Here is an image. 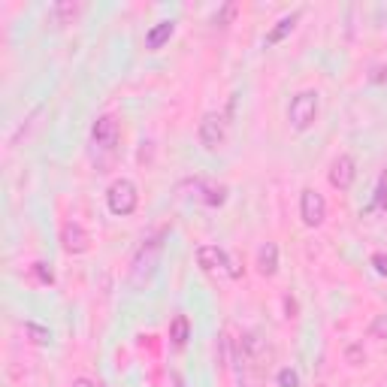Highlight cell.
Here are the masks:
<instances>
[{"label": "cell", "mask_w": 387, "mask_h": 387, "mask_svg": "<svg viewBox=\"0 0 387 387\" xmlns=\"http://www.w3.org/2000/svg\"><path fill=\"white\" fill-rule=\"evenodd\" d=\"M318 118V91H300L288 106V121L293 130H309Z\"/></svg>", "instance_id": "obj_3"}, {"label": "cell", "mask_w": 387, "mask_h": 387, "mask_svg": "<svg viewBox=\"0 0 387 387\" xmlns=\"http://www.w3.org/2000/svg\"><path fill=\"white\" fill-rule=\"evenodd\" d=\"M170 339L176 348H185V342L191 339V321L185 315H176V318L170 321Z\"/></svg>", "instance_id": "obj_15"}, {"label": "cell", "mask_w": 387, "mask_h": 387, "mask_svg": "<svg viewBox=\"0 0 387 387\" xmlns=\"http://www.w3.org/2000/svg\"><path fill=\"white\" fill-rule=\"evenodd\" d=\"M345 357H348V363H354V366H357V363H363V360H366V354H363V348H360V345H351V348L345 351Z\"/></svg>", "instance_id": "obj_20"}, {"label": "cell", "mask_w": 387, "mask_h": 387, "mask_svg": "<svg viewBox=\"0 0 387 387\" xmlns=\"http://www.w3.org/2000/svg\"><path fill=\"white\" fill-rule=\"evenodd\" d=\"M258 272L260 276H276L279 272V246L276 242H263L258 248Z\"/></svg>", "instance_id": "obj_10"}, {"label": "cell", "mask_w": 387, "mask_h": 387, "mask_svg": "<svg viewBox=\"0 0 387 387\" xmlns=\"http://www.w3.org/2000/svg\"><path fill=\"white\" fill-rule=\"evenodd\" d=\"M61 246H64L67 254H85L91 248V236L79 221H67L61 227Z\"/></svg>", "instance_id": "obj_7"}, {"label": "cell", "mask_w": 387, "mask_h": 387, "mask_svg": "<svg viewBox=\"0 0 387 387\" xmlns=\"http://www.w3.org/2000/svg\"><path fill=\"white\" fill-rule=\"evenodd\" d=\"M197 263H200V269H206V272L224 269V263H227V251H221L218 246H200L197 248Z\"/></svg>", "instance_id": "obj_11"}, {"label": "cell", "mask_w": 387, "mask_h": 387, "mask_svg": "<svg viewBox=\"0 0 387 387\" xmlns=\"http://www.w3.org/2000/svg\"><path fill=\"white\" fill-rule=\"evenodd\" d=\"M194 197L200 203H206V206H224V200H227V188L218 185V182H206V179H194Z\"/></svg>", "instance_id": "obj_9"}, {"label": "cell", "mask_w": 387, "mask_h": 387, "mask_svg": "<svg viewBox=\"0 0 387 387\" xmlns=\"http://www.w3.org/2000/svg\"><path fill=\"white\" fill-rule=\"evenodd\" d=\"M330 185L336 191H348L354 185V179H357V164H354V158L351 155H339L330 164Z\"/></svg>", "instance_id": "obj_8"}, {"label": "cell", "mask_w": 387, "mask_h": 387, "mask_svg": "<svg viewBox=\"0 0 387 387\" xmlns=\"http://www.w3.org/2000/svg\"><path fill=\"white\" fill-rule=\"evenodd\" d=\"M160 251H164V236H151L142 242L134 254V263H130V288H146L151 281V276L158 272Z\"/></svg>", "instance_id": "obj_1"}, {"label": "cell", "mask_w": 387, "mask_h": 387, "mask_svg": "<svg viewBox=\"0 0 387 387\" xmlns=\"http://www.w3.org/2000/svg\"><path fill=\"white\" fill-rule=\"evenodd\" d=\"M233 15H236V4H224L218 13H215V18H212V25H218V27H227L230 22H233Z\"/></svg>", "instance_id": "obj_18"}, {"label": "cell", "mask_w": 387, "mask_h": 387, "mask_svg": "<svg viewBox=\"0 0 387 387\" xmlns=\"http://www.w3.org/2000/svg\"><path fill=\"white\" fill-rule=\"evenodd\" d=\"M300 218L305 227H321L324 218H327V200L321 197L315 188H305L300 197Z\"/></svg>", "instance_id": "obj_6"}, {"label": "cell", "mask_w": 387, "mask_h": 387, "mask_svg": "<svg viewBox=\"0 0 387 387\" xmlns=\"http://www.w3.org/2000/svg\"><path fill=\"white\" fill-rule=\"evenodd\" d=\"M372 267H375V272L387 276V254H372Z\"/></svg>", "instance_id": "obj_22"}, {"label": "cell", "mask_w": 387, "mask_h": 387, "mask_svg": "<svg viewBox=\"0 0 387 387\" xmlns=\"http://www.w3.org/2000/svg\"><path fill=\"white\" fill-rule=\"evenodd\" d=\"M30 276H34L39 284H55V272H52V267H49V263H43V260L30 263Z\"/></svg>", "instance_id": "obj_16"}, {"label": "cell", "mask_w": 387, "mask_h": 387, "mask_svg": "<svg viewBox=\"0 0 387 387\" xmlns=\"http://www.w3.org/2000/svg\"><path fill=\"white\" fill-rule=\"evenodd\" d=\"M106 206L112 215H118V218H127V215H134L137 206H139V191L137 185L130 179H115L109 185L106 191Z\"/></svg>", "instance_id": "obj_2"}, {"label": "cell", "mask_w": 387, "mask_h": 387, "mask_svg": "<svg viewBox=\"0 0 387 387\" xmlns=\"http://www.w3.org/2000/svg\"><path fill=\"white\" fill-rule=\"evenodd\" d=\"M375 206L387 209V185H379V191H375Z\"/></svg>", "instance_id": "obj_23"}, {"label": "cell", "mask_w": 387, "mask_h": 387, "mask_svg": "<svg viewBox=\"0 0 387 387\" xmlns=\"http://www.w3.org/2000/svg\"><path fill=\"white\" fill-rule=\"evenodd\" d=\"M279 387H300V375L284 366V369H279Z\"/></svg>", "instance_id": "obj_19"}, {"label": "cell", "mask_w": 387, "mask_h": 387, "mask_svg": "<svg viewBox=\"0 0 387 387\" xmlns=\"http://www.w3.org/2000/svg\"><path fill=\"white\" fill-rule=\"evenodd\" d=\"M25 333L30 336V342H37V345H49L52 342V333H49L46 327H39V324H25Z\"/></svg>", "instance_id": "obj_17"}, {"label": "cell", "mask_w": 387, "mask_h": 387, "mask_svg": "<svg viewBox=\"0 0 387 387\" xmlns=\"http://www.w3.org/2000/svg\"><path fill=\"white\" fill-rule=\"evenodd\" d=\"M172 34H176V22H172V18H167V22H158V25L146 34V46L151 49V52H158V49L164 46Z\"/></svg>", "instance_id": "obj_13"}, {"label": "cell", "mask_w": 387, "mask_h": 387, "mask_svg": "<svg viewBox=\"0 0 387 387\" xmlns=\"http://www.w3.org/2000/svg\"><path fill=\"white\" fill-rule=\"evenodd\" d=\"M76 15H79V4H73V0H61V4L49 9V22L52 25H70Z\"/></svg>", "instance_id": "obj_14"}, {"label": "cell", "mask_w": 387, "mask_h": 387, "mask_svg": "<svg viewBox=\"0 0 387 387\" xmlns=\"http://www.w3.org/2000/svg\"><path fill=\"white\" fill-rule=\"evenodd\" d=\"M200 146L206 151H218L224 148V142H227V121H224V115H218V112H206L200 121Z\"/></svg>", "instance_id": "obj_4"}, {"label": "cell", "mask_w": 387, "mask_h": 387, "mask_svg": "<svg viewBox=\"0 0 387 387\" xmlns=\"http://www.w3.org/2000/svg\"><path fill=\"white\" fill-rule=\"evenodd\" d=\"M73 387H97V384H94V381H88V379H76Z\"/></svg>", "instance_id": "obj_24"}, {"label": "cell", "mask_w": 387, "mask_h": 387, "mask_svg": "<svg viewBox=\"0 0 387 387\" xmlns=\"http://www.w3.org/2000/svg\"><path fill=\"white\" fill-rule=\"evenodd\" d=\"M300 15H303V9H297V13H291V15H281L279 22H276V27H272L269 34H267V39H263V43H267V46H276V43H281V39L288 37L293 27H297Z\"/></svg>", "instance_id": "obj_12"}, {"label": "cell", "mask_w": 387, "mask_h": 387, "mask_svg": "<svg viewBox=\"0 0 387 387\" xmlns=\"http://www.w3.org/2000/svg\"><path fill=\"white\" fill-rule=\"evenodd\" d=\"M372 336H381V339H387V315L375 318V324H372Z\"/></svg>", "instance_id": "obj_21"}, {"label": "cell", "mask_w": 387, "mask_h": 387, "mask_svg": "<svg viewBox=\"0 0 387 387\" xmlns=\"http://www.w3.org/2000/svg\"><path fill=\"white\" fill-rule=\"evenodd\" d=\"M118 137H121V130H118L115 115H100L94 125H91V146L97 151H106L109 158L115 155V148H118Z\"/></svg>", "instance_id": "obj_5"}]
</instances>
